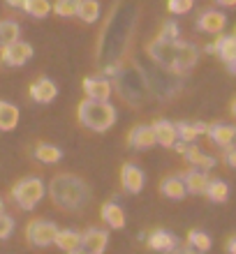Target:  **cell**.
<instances>
[{
    "label": "cell",
    "instance_id": "obj_1",
    "mask_svg": "<svg viewBox=\"0 0 236 254\" xmlns=\"http://www.w3.org/2000/svg\"><path fill=\"white\" fill-rule=\"evenodd\" d=\"M49 196L61 210H79L90 199L86 181L75 174H56L49 185Z\"/></svg>",
    "mask_w": 236,
    "mask_h": 254
},
{
    "label": "cell",
    "instance_id": "obj_2",
    "mask_svg": "<svg viewBox=\"0 0 236 254\" xmlns=\"http://www.w3.org/2000/svg\"><path fill=\"white\" fill-rule=\"evenodd\" d=\"M77 118L83 127L93 132H107L116 123V109L102 100H81L77 107Z\"/></svg>",
    "mask_w": 236,
    "mask_h": 254
},
{
    "label": "cell",
    "instance_id": "obj_3",
    "mask_svg": "<svg viewBox=\"0 0 236 254\" xmlns=\"http://www.w3.org/2000/svg\"><path fill=\"white\" fill-rule=\"evenodd\" d=\"M109 72H116L118 76V90H121L123 100H128L130 104H139V102L146 97V79H144V72L137 65H130L125 69H121L118 65H111Z\"/></svg>",
    "mask_w": 236,
    "mask_h": 254
},
{
    "label": "cell",
    "instance_id": "obj_4",
    "mask_svg": "<svg viewBox=\"0 0 236 254\" xmlns=\"http://www.w3.org/2000/svg\"><path fill=\"white\" fill-rule=\"evenodd\" d=\"M44 192H47V188H44L42 178L28 176V178H23V181H19L16 185H14L12 199L19 203V208H23V210H30V208H35L42 201Z\"/></svg>",
    "mask_w": 236,
    "mask_h": 254
},
{
    "label": "cell",
    "instance_id": "obj_5",
    "mask_svg": "<svg viewBox=\"0 0 236 254\" xmlns=\"http://www.w3.org/2000/svg\"><path fill=\"white\" fill-rule=\"evenodd\" d=\"M56 231H58V227H56L54 222L33 220V222H28V227H26V238L35 248H49L56 238Z\"/></svg>",
    "mask_w": 236,
    "mask_h": 254
},
{
    "label": "cell",
    "instance_id": "obj_6",
    "mask_svg": "<svg viewBox=\"0 0 236 254\" xmlns=\"http://www.w3.org/2000/svg\"><path fill=\"white\" fill-rule=\"evenodd\" d=\"M146 54L153 58V63L162 65L164 69L174 72V54H176V42H164V40H153L146 44Z\"/></svg>",
    "mask_w": 236,
    "mask_h": 254
},
{
    "label": "cell",
    "instance_id": "obj_7",
    "mask_svg": "<svg viewBox=\"0 0 236 254\" xmlns=\"http://www.w3.org/2000/svg\"><path fill=\"white\" fill-rule=\"evenodd\" d=\"M30 58H33V47L21 40L2 47V54H0V61L7 67H21V65H26Z\"/></svg>",
    "mask_w": 236,
    "mask_h": 254
},
{
    "label": "cell",
    "instance_id": "obj_8",
    "mask_svg": "<svg viewBox=\"0 0 236 254\" xmlns=\"http://www.w3.org/2000/svg\"><path fill=\"white\" fill-rule=\"evenodd\" d=\"M197 58H199V51H197L195 44L190 42H176V54H174V72L183 74L188 72L190 67H195Z\"/></svg>",
    "mask_w": 236,
    "mask_h": 254
},
{
    "label": "cell",
    "instance_id": "obj_9",
    "mask_svg": "<svg viewBox=\"0 0 236 254\" xmlns=\"http://www.w3.org/2000/svg\"><path fill=\"white\" fill-rule=\"evenodd\" d=\"M206 51H211V54H213V51H218V56L227 63L230 72H236V37H234V35H225V37H220L218 42L209 44V47H206Z\"/></svg>",
    "mask_w": 236,
    "mask_h": 254
},
{
    "label": "cell",
    "instance_id": "obj_10",
    "mask_svg": "<svg viewBox=\"0 0 236 254\" xmlns=\"http://www.w3.org/2000/svg\"><path fill=\"white\" fill-rule=\"evenodd\" d=\"M144 171L137 164H123L121 169V185L125 192L130 194H139L144 190Z\"/></svg>",
    "mask_w": 236,
    "mask_h": 254
},
{
    "label": "cell",
    "instance_id": "obj_11",
    "mask_svg": "<svg viewBox=\"0 0 236 254\" xmlns=\"http://www.w3.org/2000/svg\"><path fill=\"white\" fill-rule=\"evenodd\" d=\"M107 245H109V234L104 231V229L90 227L81 234V248H86L88 252L102 254L104 250H107Z\"/></svg>",
    "mask_w": 236,
    "mask_h": 254
},
{
    "label": "cell",
    "instance_id": "obj_12",
    "mask_svg": "<svg viewBox=\"0 0 236 254\" xmlns=\"http://www.w3.org/2000/svg\"><path fill=\"white\" fill-rule=\"evenodd\" d=\"M225 26H227V16L223 12H218V9H206L197 19V30H202V33L218 35Z\"/></svg>",
    "mask_w": 236,
    "mask_h": 254
},
{
    "label": "cell",
    "instance_id": "obj_13",
    "mask_svg": "<svg viewBox=\"0 0 236 254\" xmlns=\"http://www.w3.org/2000/svg\"><path fill=\"white\" fill-rule=\"evenodd\" d=\"M149 248L156 250V252H176L178 248V238H176L171 231H164V229H156L153 234L149 236Z\"/></svg>",
    "mask_w": 236,
    "mask_h": 254
},
{
    "label": "cell",
    "instance_id": "obj_14",
    "mask_svg": "<svg viewBox=\"0 0 236 254\" xmlns=\"http://www.w3.org/2000/svg\"><path fill=\"white\" fill-rule=\"evenodd\" d=\"M128 143L132 148H139V150L153 148V146H156V134H153V127H151V125H137V127H132V132L128 134Z\"/></svg>",
    "mask_w": 236,
    "mask_h": 254
},
{
    "label": "cell",
    "instance_id": "obj_15",
    "mask_svg": "<svg viewBox=\"0 0 236 254\" xmlns=\"http://www.w3.org/2000/svg\"><path fill=\"white\" fill-rule=\"evenodd\" d=\"M56 95H58V88H56V83L51 79H37L30 86V97H33L35 102H40V104H49V102L56 100Z\"/></svg>",
    "mask_w": 236,
    "mask_h": 254
},
{
    "label": "cell",
    "instance_id": "obj_16",
    "mask_svg": "<svg viewBox=\"0 0 236 254\" xmlns=\"http://www.w3.org/2000/svg\"><path fill=\"white\" fill-rule=\"evenodd\" d=\"M206 134L211 136V141L220 148H227L234 143L236 129L232 125H225V123H213V125H206Z\"/></svg>",
    "mask_w": 236,
    "mask_h": 254
},
{
    "label": "cell",
    "instance_id": "obj_17",
    "mask_svg": "<svg viewBox=\"0 0 236 254\" xmlns=\"http://www.w3.org/2000/svg\"><path fill=\"white\" fill-rule=\"evenodd\" d=\"M183 157L192 164L195 169H199V171H209V169L216 167V157H211V155L202 153L197 146H192V143H188L185 146V150H183Z\"/></svg>",
    "mask_w": 236,
    "mask_h": 254
},
{
    "label": "cell",
    "instance_id": "obj_18",
    "mask_svg": "<svg viewBox=\"0 0 236 254\" xmlns=\"http://www.w3.org/2000/svg\"><path fill=\"white\" fill-rule=\"evenodd\" d=\"M83 93L88 95V100H102L107 102L111 95V83L107 79H83Z\"/></svg>",
    "mask_w": 236,
    "mask_h": 254
},
{
    "label": "cell",
    "instance_id": "obj_19",
    "mask_svg": "<svg viewBox=\"0 0 236 254\" xmlns=\"http://www.w3.org/2000/svg\"><path fill=\"white\" fill-rule=\"evenodd\" d=\"M153 134H156V143H160V146L164 148H171L178 141V136H176V129H174V123L169 121H156L153 123Z\"/></svg>",
    "mask_w": 236,
    "mask_h": 254
},
{
    "label": "cell",
    "instance_id": "obj_20",
    "mask_svg": "<svg viewBox=\"0 0 236 254\" xmlns=\"http://www.w3.org/2000/svg\"><path fill=\"white\" fill-rule=\"evenodd\" d=\"M100 217L104 224H109L111 229H123L125 227V210L118 203H104L100 210Z\"/></svg>",
    "mask_w": 236,
    "mask_h": 254
},
{
    "label": "cell",
    "instance_id": "obj_21",
    "mask_svg": "<svg viewBox=\"0 0 236 254\" xmlns=\"http://www.w3.org/2000/svg\"><path fill=\"white\" fill-rule=\"evenodd\" d=\"M176 136L183 141V143H192V141L199 136V134H206V123H176L174 125Z\"/></svg>",
    "mask_w": 236,
    "mask_h": 254
},
{
    "label": "cell",
    "instance_id": "obj_22",
    "mask_svg": "<svg viewBox=\"0 0 236 254\" xmlns=\"http://www.w3.org/2000/svg\"><path fill=\"white\" fill-rule=\"evenodd\" d=\"M183 185H185L188 194H204V190L209 185V176H206V171H199V169L188 171L185 178H183Z\"/></svg>",
    "mask_w": 236,
    "mask_h": 254
},
{
    "label": "cell",
    "instance_id": "obj_23",
    "mask_svg": "<svg viewBox=\"0 0 236 254\" xmlns=\"http://www.w3.org/2000/svg\"><path fill=\"white\" fill-rule=\"evenodd\" d=\"M19 125V109L9 104V102L0 100V129L2 132H9Z\"/></svg>",
    "mask_w": 236,
    "mask_h": 254
},
{
    "label": "cell",
    "instance_id": "obj_24",
    "mask_svg": "<svg viewBox=\"0 0 236 254\" xmlns=\"http://www.w3.org/2000/svg\"><path fill=\"white\" fill-rule=\"evenodd\" d=\"M33 155H35V160L42 162V164H56V162L63 157V150L51 146V143H37Z\"/></svg>",
    "mask_w": 236,
    "mask_h": 254
},
{
    "label": "cell",
    "instance_id": "obj_25",
    "mask_svg": "<svg viewBox=\"0 0 236 254\" xmlns=\"http://www.w3.org/2000/svg\"><path fill=\"white\" fill-rule=\"evenodd\" d=\"M54 245H58L63 252H70V250H75L81 245V234L72 231V229H63V231L58 229L54 238Z\"/></svg>",
    "mask_w": 236,
    "mask_h": 254
},
{
    "label": "cell",
    "instance_id": "obj_26",
    "mask_svg": "<svg viewBox=\"0 0 236 254\" xmlns=\"http://www.w3.org/2000/svg\"><path fill=\"white\" fill-rule=\"evenodd\" d=\"M75 16H79L83 23H93V21H97V16H100V2H97V0H79V2H77Z\"/></svg>",
    "mask_w": 236,
    "mask_h": 254
},
{
    "label": "cell",
    "instance_id": "obj_27",
    "mask_svg": "<svg viewBox=\"0 0 236 254\" xmlns=\"http://www.w3.org/2000/svg\"><path fill=\"white\" fill-rule=\"evenodd\" d=\"M160 192L164 194V196H169V199H183L185 196V185H183L181 178H176V176H169V178H164L160 185Z\"/></svg>",
    "mask_w": 236,
    "mask_h": 254
},
{
    "label": "cell",
    "instance_id": "obj_28",
    "mask_svg": "<svg viewBox=\"0 0 236 254\" xmlns=\"http://www.w3.org/2000/svg\"><path fill=\"white\" fill-rule=\"evenodd\" d=\"M204 194H206L211 201H216V203H225V201L230 199V188H227L225 181H209Z\"/></svg>",
    "mask_w": 236,
    "mask_h": 254
},
{
    "label": "cell",
    "instance_id": "obj_29",
    "mask_svg": "<svg viewBox=\"0 0 236 254\" xmlns=\"http://www.w3.org/2000/svg\"><path fill=\"white\" fill-rule=\"evenodd\" d=\"M21 9L26 14H30V16H35V19H44L51 12V2L49 0H23Z\"/></svg>",
    "mask_w": 236,
    "mask_h": 254
},
{
    "label": "cell",
    "instance_id": "obj_30",
    "mask_svg": "<svg viewBox=\"0 0 236 254\" xmlns=\"http://www.w3.org/2000/svg\"><path fill=\"white\" fill-rule=\"evenodd\" d=\"M21 28L16 21H0V47H7L19 40Z\"/></svg>",
    "mask_w": 236,
    "mask_h": 254
},
{
    "label": "cell",
    "instance_id": "obj_31",
    "mask_svg": "<svg viewBox=\"0 0 236 254\" xmlns=\"http://www.w3.org/2000/svg\"><path fill=\"white\" fill-rule=\"evenodd\" d=\"M188 245L192 250H197V252H209L211 250V236L204 234V231H199V229H192L188 234Z\"/></svg>",
    "mask_w": 236,
    "mask_h": 254
},
{
    "label": "cell",
    "instance_id": "obj_32",
    "mask_svg": "<svg viewBox=\"0 0 236 254\" xmlns=\"http://www.w3.org/2000/svg\"><path fill=\"white\" fill-rule=\"evenodd\" d=\"M157 40H164V42H178L181 40V28L176 21H164L157 33Z\"/></svg>",
    "mask_w": 236,
    "mask_h": 254
},
{
    "label": "cell",
    "instance_id": "obj_33",
    "mask_svg": "<svg viewBox=\"0 0 236 254\" xmlns=\"http://www.w3.org/2000/svg\"><path fill=\"white\" fill-rule=\"evenodd\" d=\"M77 2H79V0H56V2H54V12L58 14V16L70 19V16H75V14H77Z\"/></svg>",
    "mask_w": 236,
    "mask_h": 254
},
{
    "label": "cell",
    "instance_id": "obj_34",
    "mask_svg": "<svg viewBox=\"0 0 236 254\" xmlns=\"http://www.w3.org/2000/svg\"><path fill=\"white\" fill-rule=\"evenodd\" d=\"M195 7V0H167V9L171 14H188Z\"/></svg>",
    "mask_w": 236,
    "mask_h": 254
},
{
    "label": "cell",
    "instance_id": "obj_35",
    "mask_svg": "<svg viewBox=\"0 0 236 254\" xmlns=\"http://www.w3.org/2000/svg\"><path fill=\"white\" fill-rule=\"evenodd\" d=\"M14 231V217H9V215L0 213V241H5V238H9Z\"/></svg>",
    "mask_w": 236,
    "mask_h": 254
},
{
    "label": "cell",
    "instance_id": "obj_36",
    "mask_svg": "<svg viewBox=\"0 0 236 254\" xmlns=\"http://www.w3.org/2000/svg\"><path fill=\"white\" fill-rule=\"evenodd\" d=\"M225 162H227V167L230 169L236 167V148H234V143L225 148Z\"/></svg>",
    "mask_w": 236,
    "mask_h": 254
},
{
    "label": "cell",
    "instance_id": "obj_37",
    "mask_svg": "<svg viewBox=\"0 0 236 254\" xmlns=\"http://www.w3.org/2000/svg\"><path fill=\"white\" fill-rule=\"evenodd\" d=\"M227 254H236V236H230L227 241Z\"/></svg>",
    "mask_w": 236,
    "mask_h": 254
},
{
    "label": "cell",
    "instance_id": "obj_38",
    "mask_svg": "<svg viewBox=\"0 0 236 254\" xmlns=\"http://www.w3.org/2000/svg\"><path fill=\"white\" fill-rule=\"evenodd\" d=\"M68 254H93V252H88V250L86 248H81V245H79V248H75V250H70V252Z\"/></svg>",
    "mask_w": 236,
    "mask_h": 254
},
{
    "label": "cell",
    "instance_id": "obj_39",
    "mask_svg": "<svg viewBox=\"0 0 236 254\" xmlns=\"http://www.w3.org/2000/svg\"><path fill=\"white\" fill-rule=\"evenodd\" d=\"M5 2L9 7H19V9H21V5H23V0H5Z\"/></svg>",
    "mask_w": 236,
    "mask_h": 254
},
{
    "label": "cell",
    "instance_id": "obj_40",
    "mask_svg": "<svg viewBox=\"0 0 236 254\" xmlns=\"http://www.w3.org/2000/svg\"><path fill=\"white\" fill-rule=\"evenodd\" d=\"M178 254H202V252H197V250H192V248H190V245H188V248H183Z\"/></svg>",
    "mask_w": 236,
    "mask_h": 254
},
{
    "label": "cell",
    "instance_id": "obj_41",
    "mask_svg": "<svg viewBox=\"0 0 236 254\" xmlns=\"http://www.w3.org/2000/svg\"><path fill=\"white\" fill-rule=\"evenodd\" d=\"M216 2H220V5H225V7H232V5H236V0H216Z\"/></svg>",
    "mask_w": 236,
    "mask_h": 254
},
{
    "label": "cell",
    "instance_id": "obj_42",
    "mask_svg": "<svg viewBox=\"0 0 236 254\" xmlns=\"http://www.w3.org/2000/svg\"><path fill=\"white\" fill-rule=\"evenodd\" d=\"M2 210H5V203H2V199H0V213H2Z\"/></svg>",
    "mask_w": 236,
    "mask_h": 254
}]
</instances>
